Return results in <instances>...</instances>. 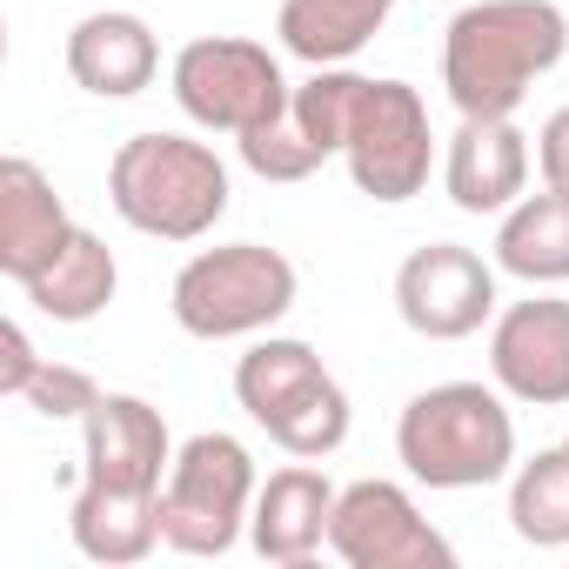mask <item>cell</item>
Masks as SVG:
<instances>
[{
    "instance_id": "obj_1",
    "label": "cell",
    "mask_w": 569,
    "mask_h": 569,
    "mask_svg": "<svg viewBox=\"0 0 569 569\" xmlns=\"http://www.w3.org/2000/svg\"><path fill=\"white\" fill-rule=\"evenodd\" d=\"M562 54L569 21L556 0H462L442 34V88L456 114H516Z\"/></svg>"
},
{
    "instance_id": "obj_2",
    "label": "cell",
    "mask_w": 569,
    "mask_h": 569,
    "mask_svg": "<svg viewBox=\"0 0 569 569\" xmlns=\"http://www.w3.org/2000/svg\"><path fill=\"white\" fill-rule=\"evenodd\" d=\"M396 462L422 489H489L516 469V416L496 382H436L396 416Z\"/></svg>"
},
{
    "instance_id": "obj_3",
    "label": "cell",
    "mask_w": 569,
    "mask_h": 569,
    "mask_svg": "<svg viewBox=\"0 0 569 569\" xmlns=\"http://www.w3.org/2000/svg\"><path fill=\"white\" fill-rule=\"evenodd\" d=\"M108 201L148 241H201L228 214V161L194 134H128L108 161Z\"/></svg>"
},
{
    "instance_id": "obj_4",
    "label": "cell",
    "mask_w": 569,
    "mask_h": 569,
    "mask_svg": "<svg viewBox=\"0 0 569 569\" xmlns=\"http://www.w3.org/2000/svg\"><path fill=\"white\" fill-rule=\"evenodd\" d=\"M296 296H302V274L281 248L221 241L181 261L168 309H174V329L194 342H241V336H268L296 309Z\"/></svg>"
},
{
    "instance_id": "obj_5",
    "label": "cell",
    "mask_w": 569,
    "mask_h": 569,
    "mask_svg": "<svg viewBox=\"0 0 569 569\" xmlns=\"http://www.w3.org/2000/svg\"><path fill=\"white\" fill-rule=\"evenodd\" d=\"M234 402L248 409L254 429H268L274 449L302 462H322L349 442V396L322 369V356L296 336H261L234 362Z\"/></svg>"
},
{
    "instance_id": "obj_6",
    "label": "cell",
    "mask_w": 569,
    "mask_h": 569,
    "mask_svg": "<svg viewBox=\"0 0 569 569\" xmlns=\"http://www.w3.org/2000/svg\"><path fill=\"white\" fill-rule=\"evenodd\" d=\"M254 456L248 442L201 429L174 449V469L161 482V542L174 556H228L248 536L254 516Z\"/></svg>"
},
{
    "instance_id": "obj_7",
    "label": "cell",
    "mask_w": 569,
    "mask_h": 569,
    "mask_svg": "<svg viewBox=\"0 0 569 569\" xmlns=\"http://www.w3.org/2000/svg\"><path fill=\"white\" fill-rule=\"evenodd\" d=\"M168 88H174V108L208 134H248V128L274 121L296 101L281 61L261 41H241V34L188 41L174 54V68H168Z\"/></svg>"
},
{
    "instance_id": "obj_8",
    "label": "cell",
    "mask_w": 569,
    "mask_h": 569,
    "mask_svg": "<svg viewBox=\"0 0 569 569\" xmlns=\"http://www.w3.org/2000/svg\"><path fill=\"white\" fill-rule=\"evenodd\" d=\"M349 181L369 201H409L429 188L436 168V134H429V108L409 81H362L349 141H342Z\"/></svg>"
},
{
    "instance_id": "obj_9",
    "label": "cell",
    "mask_w": 569,
    "mask_h": 569,
    "mask_svg": "<svg viewBox=\"0 0 569 569\" xmlns=\"http://www.w3.org/2000/svg\"><path fill=\"white\" fill-rule=\"evenodd\" d=\"M329 549L349 569H449L456 562L449 536L416 509V496L382 476H362L336 496Z\"/></svg>"
},
{
    "instance_id": "obj_10",
    "label": "cell",
    "mask_w": 569,
    "mask_h": 569,
    "mask_svg": "<svg viewBox=\"0 0 569 569\" xmlns=\"http://www.w3.org/2000/svg\"><path fill=\"white\" fill-rule=\"evenodd\" d=\"M396 316L422 342H469L496 322V261L462 241H429L396 268Z\"/></svg>"
},
{
    "instance_id": "obj_11",
    "label": "cell",
    "mask_w": 569,
    "mask_h": 569,
    "mask_svg": "<svg viewBox=\"0 0 569 569\" xmlns=\"http://www.w3.org/2000/svg\"><path fill=\"white\" fill-rule=\"evenodd\" d=\"M174 469V436L148 396L101 389V402L81 416V482L121 489V496H161Z\"/></svg>"
},
{
    "instance_id": "obj_12",
    "label": "cell",
    "mask_w": 569,
    "mask_h": 569,
    "mask_svg": "<svg viewBox=\"0 0 569 569\" xmlns=\"http://www.w3.org/2000/svg\"><path fill=\"white\" fill-rule=\"evenodd\" d=\"M489 382L522 409H569V302L529 296L489 322Z\"/></svg>"
},
{
    "instance_id": "obj_13",
    "label": "cell",
    "mask_w": 569,
    "mask_h": 569,
    "mask_svg": "<svg viewBox=\"0 0 569 569\" xmlns=\"http://www.w3.org/2000/svg\"><path fill=\"white\" fill-rule=\"evenodd\" d=\"M442 188L462 214H502L529 194V134L516 114H462L442 148Z\"/></svg>"
},
{
    "instance_id": "obj_14",
    "label": "cell",
    "mask_w": 569,
    "mask_h": 569,
    "mask_svg": "<svg viewBox=\"0 0 569 569\" xmlns=\"http://www.w3.org/2000/svg\"><path fill=\"white\" fill-rule=\"evenodd\" d=\"M336 482L322 469H309L302 456L289 469H274L261 489H254V516H248V542L268 556V562H316L322 542H329V522H336Z\"/></svg>"
},
{
    "instance_id": "obj_15",
    "label": "cell",
    "mask_w": 569,
    "mask_h": 569,
    "mask_svg": "<svg viewBox=\"0 0 569 569\" xmlns=\"http://www.w3.org/2000/svg\"><path fill=\"white\" fill-rule=\"evenodd\" d=\"M68 74L81 94L94 101H128L141 88H154L161 74V41L141 14L128 8H101V14H81L68 28Z\"/></svg>"
},
{
    "instance_id": "obj_16",
    "label": "cell",
    "mask_w": 569,
    "mask_h": 569,
    "mask_svg": "<svg viewBox=\"0 0 569 569\" xmlns=\"http://www.w3.org/2000/svg\"><path fill=\"white\" fill-rule=\"evenodd\" d=\"M74 228L81 221L68 214V201L54 194V181L28 154L0 161V274H8V281H34L68 248Z\"/></svg>"
},
{
    "instance_id": "obj_17",
    "label": "cell",
    "mask_w": 569,
    "mask_h": 569,
    "mask_svg": "<svg viewBox=\"0 0 569 569\" xmlns=\"http://www.w3.org/2000/svg\"><path fill=\"white\" fill-rule=\"evenodd\" d=\"M389 14H396V0H281L274 34L309 68H349L382 34Z\"/></svg>"
},
{
    "instance_id": "obj_18",
    "label": "cell",
    "mask_w": 569,
    "mask_h": 569,
    "mask_svg": "<svg viewBox=\"0 0 569 569\" xmlns=\"http://www.w3.org/2000/svg\"><path fill=\"white\" fill-rule=\"evenodd\" d=\"M114 289H121V268H114V248H108L94 228H74L68 248H61L34 281H21V296H28L34 316H48V322H94V316H108Z\"/></svg>"
},
{
    "instance_id": "obj_19",
    "label": "cell",
    "mask_w": 569,
    "mask_h": 569,
    "mask_svg": "<svg viewBox=\"0 0 569 569\" xmlns=\"http://www.w3.org/2000/svg\"><path fill=\"white\" fill-rule=\"evenodd\" d=\"M68 529H74V549L88 562H108V569L148 562L161 549V496H121V489L81 482L74 509H68Z\"/></svg>"
},
{
    "instance_id": "obj_20",
    "label": "cell",
    "mask_w": 569,
    "mask_h": 569,
    "mask_svg": "<svg viewBox=\"0 0 569 569\" xmlns=\"http://www.w3.org/2000/svg\"><path fill=\"white\" fill-rule=\"evenodd\" d=\"M496 268L529 281V289H562L569 281V194L536 188L496 221Z\"/></svg>"
},
{
    "instance_id": "obj_21",
    "label": "cell",
    "mask_w": 569,
    "mask_h": 569,
    "mask_svg": "<svg viewBox=\"0 0 569 569\" xmlns=\"http://www.w3.org/2000/svg\"><path fill=\"white\" fill-rule=\"evenodd\" d=\"M509 529L529 549H569V449H536L509 469Z\"/></svg>"
},
{
    "instance_id": "obj_22",
    "label": "cell",
    "mask_w": 569,
    "mask_h": 569,
    "mask_svg": "<svg viewBox=\"0 0 569 569\" xmlns=\"http://www.w3.org/2000/svg\"><path fill=\"white\" fill-rule=\"evenodd\" d=\"M234 148H241V168L248 174H261V181H309L329 154L309 141V128L296 121V101L281 108L274 121H261V128H248V134H234Z\"/></svg>"
},
{
    "instance_id": "obj_23",
    "label": "cell",
    "mask_w": 569,
    "mask_h": 569,
    "mask_svg": "<svg viewBox=\"0 0 569 569\" xmlns=\"http://www.w3.org/2000/svg\"><path fill=\"white\" fill-rule=\"evenodd\" d=\"M34 416H48V422H81L94 402H101V382L88 376V369H68V362H48L41 356V369H34V382H28V396H21Z\"/></svg>"
},
{
    "instance_id": "obj_24",
    "label": "cell",
    "mask_w": 569,
    "mask_h": 569,
    "mask_svg": "<svg viewBox=\"0 0 569 569\" xmlns=\"http://www.w3.org/2000/svg\"><path fill=\"white\" fill-rule=\"evenodd\" d=\"M34 369H41V356H34V342H28V329L21 322H0V396H28V382H34Z\"/></svg>"
},
{
    "instance_id": "obj_25",
    "label": "cell",
    "mask_w": 569,
    "mask_h": 569,
    "mask_svg": "<svg viewBox=\"0 0 569 569\" xmlns=\"http://www.w3.org/2000/svg\"><path fill=\"white\" fill-rule=\"evenodd\" d=\"M536 168H542V188L569 194V108H556L536 134Z\"/></svg>"
},
{
    "instance_id": "obj_26",
    "label": "cell",
    "mask_w": 569,
    "mask_h": 569,
    "mask_svg": "<svg viewBox=\"0 0 569 569\" xmlns=\"http://www.w3.org/2000/svg\"><path fill=\"white\" fill-rule=\"evenodd\" d=\"M562 449H569V436H562Z\"/></svg>"
}]
</instances>
